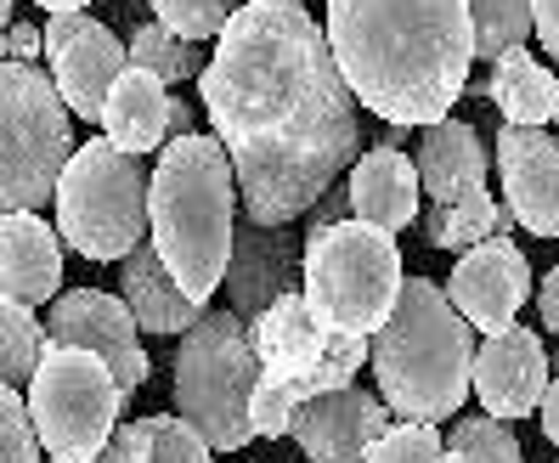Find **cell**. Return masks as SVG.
<instances>
[{
  "mask_svg": "<svg viewBox=\"0 0 559 463\" xmlns=\"http://www.w3.org/2000/svg\"><path fill=\"white\" fill-rule=\"evenodd\" d=\"M300 254L306 244L283 226H238L233 232V254H226V306H233L243 322H254L277 294L300 288Z\"/></svg>",
  "mask_w": 559,
  "mask_h": 463,
  "instance_id": "e0dca14e",
  "label": "cell"
},
{
  "mask_svg": "<svg viewBox=\"0 0 559 463\" xmlns=\"http://www.w3.org/2000/svg\"><path fill=\"white\" fill-rule=\"evenodd\" d=\"M119 300L130 306L142 334H187L199 322V300H187L181 283L164 272V260L153 244H136L124 260H119Z\"/></svg>",
  "mask_w": 559,
  "mask_h": 463,
  "instance_id": "7402d4cb",
  "label": "cell"
},
{
  "mask_svg": "<svg viewBox=\"0 0 559 463\" xmlns=\"http://www.w3.org/2000/svg\"><path fill=\"white\" fill-rule=\"evenodd\" d=\"M12 23V0H0V28H7Z\"/></svg>",
  "mask_w": 559,
  "mask_h": 463,
  "instance_id": "f35d334b",
  "label": "cell"
},
{
  "mask_svg": "<svg viewBox=\"0 0 559 463\" xmlns=\"http://www.w3.org/2000/svg\"><path fill=\"white\" fill-rule=\"evenodd\" d=\"M537 418H543V436L559 447V373L548 379V390H543V402H537Z\"/></svg>",
  "mask_w": 559,
  "mask_h": 463,
  "instance_id": "d590c367",
  "label": "cell"
},
{
  "mask_svg": "<svg viewBox=\"0 0 559 463\" xmlns=\"http://www.w3.org/2000/svg\"><path fill=\"white\" fill-rule=\"evenodd\" d=\"M62 288V238L35 210L0 215V294L23 306H46Z\"/></svg>",
  "mask_w": 559,
  "mask_h": 463,
  "instance_id": "ffe728a7",
  "label": "cell"
},
{
  "mask_svg": "<svg viewBox=\"0 0 559 463\" xmlns=\"http://www.w3.org/2000/svg\"><path fill=\"white\" fill-rule=\"evenodd\" d=\"M532 35H537L543 51L559 62V0H532Z\"/></svg>",
  "mask_w": 559,
  "mask_h": 463,
  "instance_id": "836d02e7",
  "label": "cell"
},
{
  "mask_svg": "<svg viewBox=\"0 0 559 463\" xmlns=\"http://www.w3.org/2000/svg\"><path fill=\"white\" fill-rule=\"evenodd\" d=\"M469 390L480 395V407L491 418H525V413H537L543 390H548V356H543L537 328L509 322V328H498V334H486V345H475Z\"/></svg>",
  "mask_w": 559,
  "mask_h": 463,
  "instance_id": "2e32d148",
  "label": "cell"
},
{
  "mask_svg": "<svg viewBox=\"0 0 559 463\" xmlns=\"http://www.w3.org/2000/svg\"><path fill=\"white\" fill-rule=\"evenodd\" d=\"M40 40H46V62H51L57 96L69 103L74 119L96 124V119H103V103H108L114 80L130 69V51L114 40V28H103L85 12H51L46 28H40Z\"/></svg>",
  "mask_w": 559,
  "mask_h": 463,
  "instance_id": "8fae6325",
  "label": "cell"
},
{
  "mask_svg": "<svg viewBox=\"0 0 559 463\" xmlns=\"http://www.w3.org/2000/svg\"><path fill=\"white\" fill-rule=\"evenodd\" d=\"M384 424H390V407L373 390L340 384V390L306 395L288 418V436L300 441L311 463H368V447Z\"/></svg>",
  "mask_w": 559,
  "mask_h": 463,
  "instance_id": "9a60e30c",
  "label": "cell"
},
{
  "mask_svg": "<svg viewBox=\"0 0 559 463\" xmlns=\"http://www.w3.org/2000/svg\"><path fill=\"white\" fill-rule=\"evenodd\" d=\"M441 463H525V458H520V441H514L509 418L469 413V418H452Z\"/></svg>",
  "mask_w": 559,
  "mask_h": 463,
  "instance_id": "f1b7e54d",
  "label": "cell"
},
{
  "mask_svg": "<svg viewBox=\"0 0 559 463\" xmlns=\"http://www.w3.org/2000/svg\"><path fill=\"white\" fill-rule=\"evenodd\" d=\"M170 395L176 418H187L204 436L210 452H238L254 441L249 395L260 379V356L249 340V322L226 311H199V322L181 334V351L170 361Z\"/></svg>",
  "mask_w": 559,
  "mask_h": 463,
  "instance_id": "52a82bcc",
  "label": "cell"
},
{
  "mask_svg": "<svg viewBox=\"0 0 559 463\" xmlns=\"http://www.w3.org/2000/svg\"><path fill=\"white\" fill-rule=\"evenodd\" d=\"M40 351H46V322L35 317V306L0 294V384L23 390L28 379H35Z\"/></svg>",
  "mask_w": 559,
  "mask_h": 463,
  "instance_id": "484cf974",
  "label": "cell"
},
{
  "mask_svg": "<svg viewBox=\"0 0 559 463\" xmlns=\"http://www.w3.org/2000/svg\"><path fill=\"white\" fill-rule=\"evenodd\" d=\"M469 7V35H475V57L498 62L503 51L525 46L532 35V0H464Z\"/></svg>",
  "mask_w": 559,
  "mask_h": 463,
  "instance_id": "83f0119b",
  "label": "cell"
},
{
  "mask_svg": "<svg viewBox=\"0 0 559 463\" xmlns=\"http://www.w3.org/2000/svg\"><path fill=\"white\" fill-rule=\"evenodd\" d=\"M35 7H46V12H80V7H91V0H35Z\"/></svg>",
  "mask_w": 559,
  "mask_h": 463,
  "instance_id": "74e56055",
  "label": "cell"
},
{
  "mask_svg": "<svg viewBox=\"0 0 559 463\" xmlns=\"http://www.w3.org/2000/svg\"><path fill=\"white\" fill-rule=\"evenodd\" d=\"M402 277L407 272H402L396 232H379L356 215L317 226L300 254V294L311 317L350 340L379 334V322L390 317V306L402 294Z\"/></svg>",
  "mask_w": 559,
  "mask_h": 463,
  "instance_id": "8992f818",
  "label": "cell"
},
{
  "mask_svg": "<svg viewBox=\"0 0 559 463\" xmlns=\"http://www.w3.org/2000/svg\"><path fill=\"white\" fill-rule=\"evenodd\" d=\"M46 345H80L91 356H103L119 379L124 402L147 384V351L136 340V317H130V306L114 300V294H96V288L57 294L51 311H46Z\"/></svg>",
  "mask_w": 559,
  "mask_h": 463,
  "instance_id": "7c38bea8",
  "label": "cell"
},
{
  "mask_svg": "<svg viewBox=\"0 0 559 463\" xmlns=\"http://www.w3.org/2000/svg\"><path fill=\"white\" fill-rule=\"evenodd\" d=\"M238 215V176L215 136H170L147 170V244L187 300H210L226 277Z\"/></svg>",
  "mask_w": 559,
  "mask_h": 463,
  "instance_id": "3957f363",
  "label": "cell"
},
{
  "mask_svg": "<svg viewBox=\"0 0 559 463\" xmlns=\"http://www.w3.org/2000/svg\"><path fill=\"white\" fill-rule=\"evenodd\" d=\"M413 170H418V192H430V204H469V198H486V142L480 130L464 119H436L424 124L418 153H413Z\"/></svg>",
  "mask_w": 559,
  "mask_h": 463,
  "instance_id": "ac0fdd59",
  "label": "cell"
},
{
  "mask_svg": "<svg viewBox=\"0 0 559 463\" xmlns=\"http://www.w3.org/2000/svg\"><path fill=\"white\" fill-rule=\"evenodd\" d=\"M441 294L469 328L498 334V328H509L520 317V306L532 300V266H525V254L503 238V232H491L475 249H464V260L452 266V283Z\"/></svg>",
  "mask_w": 559,
  "mask_h": 463,
  "instance_id": "4fadbf2b",
  "label": "cell"
},
{
  "mask_svg": "<svg viewBox=\"0 0 559 463\" xmlns=\"http://www.w3.org/2000/svg\"><path fill=\"white\" fill-rule=\"evenodd\" d=\"M554 130H559V103H554ZM554 142H559V136H554Z\"/></svg>",
  "mask_w": 559,
  "mask_h": 463,
  "instance_id": "ab89813d",
  "label": "cell"
},
{
  "mask_svg": "<svg viewBox=\"0 0 559 463\" xmlns=\"http://www.w3.org/2000/svg\"><path fill=\"white\" fill-rule=\"evenodd\" d=\"M23 402L51 463H91L124 413L114 368L80 345H46L35 379L23 384Z\"/></svg>",
  "mask_w": 559,
  "mask_h": 463,
  "instance_id": "30bf717a",
  "label": "cell"
},
{
  "mask_svg": "<svg viewBox=\"0 0 559 463\" xmlns=\"http://www.w3.org/2000/svg\"><path fill=\"white\" fill-rule=\"evenodd\" d=\"M187 130H192V108L181 96H170V136H187Z\"/></svg>",
  "mask_w": 559,
  "mask_h": 463,
  "instance_id": "8d00e7d4",
  "label": "cell"
},
{
  "mask_svg": "<svg viewBox=\"0 0 559 463\" xmlns=\"http://www.w3.org/2000/svg\"><path fill=\"white\" fill-rule=\"evenodd\" d=\"M96 124H103V136L119 153H136V158L158 153L164 142H170V85L130 62V69L114 80L108 103H103V119H96Z\"/></svg>",
  "mask_w": 559,
  "mask_h": 463,
  "instance_id": "44dd1931",
  "label": "cell"
},
{
  "mask_svg": "<svg viewBox=\"0 0 559 463\" xmlns=\"http://www.w3.org/2000/svg\"><path fill=\"white\" fill-rule=\"evenodd\" d=\"M322 40L350 96L384 124H436L469 85L464 0H328Z\"/></svg>",
  "mask_w": 559,
  "mask_h": 463,
  "instance_id": "7a4b0ae2",
  "label": "cell"
},
{
  "mask_svg": "<svg viewBox=\"0 0 559 463\" xmlns=\"http://www.w3.org/2000/svg\"><path fill=\"white\" fill-rule=\"evenodd\" d=\"M368 368L379 379V402L396 418L452 424V413L469 402L475 328L430 277H402L396 306L368 340Z\"/></svg>",
  "mask_w": 559,
  "mask_h": 463,
  "instance_id": "277c9868",
  "label": "cell"
},
{
  "mask_svg": "<svg viewBox=\"0 0 559 463\" xmlns=\"http://www.w3.org/2000/svg\"><path fill=\"white\" fill-rule=\"evenodd\" d=\"M249 340H254V356H260V379H254V395H249V424H254V436H266V441L288 436V418L306 395L356 384V373L368 368V340L334 334L328 322H317L300 288L277 294V300L249 322Z\"/></svg>",
  "mask_w": 559,
  "mask_h": 463,
  "instance_id": "5b68a950",
  "label": "cell"
},
{
  "mask_svg": "<svg viewBox=\"0 0 559 463\" xmlns=\"http://www.w3.org/2000/svg\"><path fill=\"white\" fill-rule=\"evenodd\" d=\"M514 215L498 210V198H469V204H430L424 210V244L430 249H475L491 232H509Z\"/></svg>",
  "mask_w": 559,
  "mask_h": 463,
  "instance_id": "d4e9b609",
  "label": "cell"
},
{
  "mask_svg": "<svg viewBox=\"0 0 559 463\" xmlns=\"http://www.w3.org/2000/svg\"><path fill=\"white\" fill-rule=\"evenodd\" d=\"M215 142L254 226L300 221L361 153V119L300 0H243L199 74Z\"/></svg>",
  "mask_w": 559,
  "mask_h": 463,
  "instance_id": "6da1fadb",
  "label": "cell"
},
{
  "mask_svg": "<svg viewBox=\"0 0 559 463\" xmlns=\"http://www.w3.org/2000/svg\"><path fill=\"white\" fill-rule=\"evenodd\" d=\"M124 51H130V62H136V69L158 74L164 85H181V80H192V74H204L199 40H176L164 23H136V35H130Z\"/></svg>",
  "mask_w": 559,
  "mask_h": 463,
  "instance_id": "4316f807",
  "label": "cell"
},
{
  "mask_svg": "<svg viewBox=\"0 0 559 463\" xmlns=\"http://www.w3.org/2000/svg\"><path fill=\"white\" fill-rule=\"evenodd\" d=\"M46 57V40L35 23H7L0 28V62H40Z\"/></svg>",
  "mask_w": 559,
  "mask_h": 463,
  "instance_id": "d6a6232c",
  "label": "cell"
},
{
  "mask_svg": "<svg viewBox=\"0 0 559 463\" xmlns=\"http://www.w3.org/2000/svg\"><path fill=\"white\" fill-rule=\"evenodd\" d=\"M57 238L85 260H124L147 244V164L91 136L57 176Z\"/></svg>",
  "mask_w": 559,
  "mask_h": 463,
  "instance_id": "ba28073f",
  "label": "cell"
},
{
  "mask_svg": "<svg viewBox=\"0 0 559 463\" xmlns=\"http://www.w3.org/2000/svg\"><path fill=\"white\" fill-rule=\"evenodd\" d=\"M153 7V23H164L176 40H215L221 28H226V17H233L243 0H147Z\"/></svg>",
  "mask_w": 559,
  "mask_h": 463,
  "instance_id": "4dcf8cb0",
  "label": "cell"
},
{
  "mask_svg": "<svg viewBox=\"0 0 559 463\" xmlns=\"http://www.w3.org/2000/svg\"><path fill=\"white\" fill-rule=\"evenodd\" d=\"M74 153V114L40 62H0V215L40 210Z\"/></svg>",
  "mask_w": 559,
  "mask_h": 463,
  "instance_id": "9c48e42d",
  "label": "cell"
},
{
  "mask_svg": "<svg viewBox=\"0 0 559 463\" xmlns=\"http://www.w3.org/2000/svg\"><path fill=\"white\" fill-rule=\"evenodd\" d=\"M498 181L514 226L537 232V238H559V142L543 124L498 130Z\"/></svg>",
  "mask_w": 559,
  "mask_h": 463,
  "instance_id": "5bb4252c",
  "label": "cell"
},
{
  "mask_svg": "<svg viewBox=\"0 0 559 463\" xmlns=\"http://www.w3.org/2000/svg\"><path fill=\"white\" fill-rule=\"evenodd\" d=\"M0 463H40L35 418H28V402L12 384H0Z\"/></svg>",
  "mask_w": 559,
  "mask_h": 463,
  "instance_id": "1f68e13d",
  "label": "cell"
},
{
  "mask_svg": "<svg viewBox=\"0 0 559 463\" xmlns=\"http://www.w3.org/2000/svg\"><path fill=\"white\" fill-rule=\"evenodd\" d=\"M548 368H559V356H554V361H548Z\"/></svg>",
  "mask_w": 559,
  "mask_h": 463,
  "instance_id": "60d3db41",
  "label": "cell"
},
{
  "mask_svg": "<svg viewBox=\"0 0 559 463\" xmlns=\"http://www.w3.org/2000/svg\"><path fill=\"white\" fill-rule=\"evenodd\" d=\"M441 458H447L441 429L418 418H390L368 447V463H441Z\"/></svg>",
  "mask_w": 559,
  "mask_h": 463,
  "instance_id": "f546056e",
  "label": "cell"
},
{
  "mask_svg": "<svg viewBox=\"0 0 559 463\" xmlns=\"http://www.w3.org/2000/svg\"><path fill=\"white\" fill-rule=\"evenodd\" d=\"M486 96L498 103L503 124H548L554 103H559V80L525 46H514V51H503L498 62H491Z\"/></svg>",
  "mask_w": 559,
  "mask_h": 463,
  "instance_id": "cb8c5ba5",
  "label": "cell"
},
{
  "mask_svg": "<svg viewBox=\"0 0 559 463\" xmlns=\"http://www.w3.org/2000/svg\"><path fill=\"white\" fill-rule=\"evenodd\" d=\"M537 322L559 340V266H554V272H543V288H537Z\"/></svg>",
  "mask_w": 559,
  "mask_h": 463,
  "instance_id": "e575fe53",
  "label": "cell"
},
{
  "mask_svg": "<svg viewBox=\"0 0 559 463\" xmlns=\"http://www.w3.org/2000/svg\"><path fill=\"white\" fill-rule=\"evenodd\" d=\"M345 204L356 221H368L379 232H407L418 221V170L402 147H368L350 158L345 170Z\"/></svg>",
  "mask_w": 559,
  "mask_h": 463,
  "instance_id": "d6986e66",
  "label": "cell"
},
{
  "mask_svg": "<svg viewBox=\"0 0 559 463\" xmlns=\"http://www.w3.org/2000/svg\"><path fill=\"white\" fill-rule=\"evenodd\" d=\"M91 463H215V458L187 418L153 413V418H136V424H114L108 447Z\"/></svg>",
  "mask_w": 559,
  "mask_h": 463,
  "instance_id": "603a6c76",
  "label": "cell"
}]
</instances>
